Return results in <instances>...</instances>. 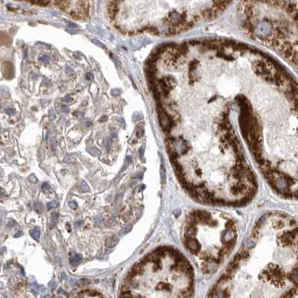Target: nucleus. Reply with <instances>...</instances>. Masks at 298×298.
Here are the masks:
<instances>
[{"instance_id": "obj_1", "label": "nucleus", "mask_w": 298, "mask_h": 298, "mask_svg": "<svg viewBox=\"0 0 298 298\" xmlns=\"http://www.w3.org/2000/svg\"><path fill=\"white\" fill-rule=\"evenodd\" d=\"M238 236L236 223L224 213L200 209L186 218L183 244L204 273L214 272L226 261Z\"/></svg>"}, {"instance_id": "obj_2", "label": "nucleus", "mask_w": 298, "mask_h": 298, "mask_svg": "<svg viewBox=\"0 0 298 298\" xmlns=\"http://www.w3.org/2000/svg\"><path fill=\"white\" fill-rule=\"evenodd\" d=\"M157 112L160 126L165 132H169L175 124L174 119L170 116L161 106H158Z\"/></svg>"}, {"instance_id": "obj_3", "label": "nucleus", "mask_w": 298, "mask_h": 298, "mask_svg": "<svg viewBox=\"0 0 298 298\" xmlns=\"http://www.w3.org/2000/svg\"><path fill=\"white\" fill-rule=\"evenodd\" d=\"M119 238H118L116 236H112L109 237V238H107L106 240V245L107 247H115L116 245L119 243Z\"/></svg>"}, {"instance_id": "obj_4", "label": "nucleus", "mask_w": 298, "mask_h": 298, "mask_svg": "<svg viewBox=\"0 0 298 298\" xmlns=\"http://www.w3.org/2000/svg\"><path fill=\"white\" fill-rule=\"evenodd\" d=\"M30 288H31V291L34 295H38L40 292V285H38V283H37L35 280L29 283Z\"/></svg>"}, {"instance_id": "obj_5", "label": "nucleus", "mask_w": 298, "mask_h": 298, "mask_svg": "<svg viewBox=\"0 0 298 298\" xmlns=\"http://www.w3.org/2000/svg\"><path fill=\"white\" fill-rule=\"evenodd\" d=\"M110 4H111V5H109V14H110V17H111V18H114L117 12V10H118V7H117V5H116V2H110Z\"/></svg>"}, {"instance_id": "obj_6", "label": "nucleus", "mask_w": 298, "mask_h": 298, "mask_svg": "<svg viewBox=\"0 0 298 298\" xmlns=\"http://www.w3.org/2000/svg\"><path fill=\"white\" fill-rule=\"evenodd\" d=\"M81 259H82V256L81 254H76L74 256H72L70 258V263L72 265L76 266L78 264L79 262H81Z\"/></svg>"}, {"instance_id": "obj_7", "label": "nucleus", "mask_w": 298, "mask_h": 298, "mask_svg": "<svg viewBox=\"0 0 298 298\" xmlns=\"http://www.w3.org/2000/svg\"><path fill=\"white\" fill-rule=\"evenodd\" d=\"M58 215L56 213H51V222H50V228H54L58 224Z\"/></svg>"}, {"instance_id": "obj_8", "label": "nucleus", "mask_w": 298, "mask_h": 298, "mask_svg": "<svg viewBox=\"0 0 298 298\" xmlns=\"http://www.w3.org/2000/svg\"><path fill=\"white\" fill-rule=\"evenodd\" d=\"M30 234H31V237H32L34 240H37V241H38L40 237V230L38 228H34V230H32L30 232Z\"/></svg>"}, {"instance_id": "obj_9", "label": "nucleus", "mask_w": 298, "mask_h": 298, "mask_svg": "<svg viewBox=\"0 0 298 298\" xmlns=\"http://www.w3.org/2000/svg\"><path fill=\"white\" fill-rule=\"evenodd\" d=\"M87 152L89 153V154H91V155H93V156H98V155H100L101 154V151L100 150H98L97 148H95V147H91V148H87Z\"/></svg>"}, {"instance_id": "obj_10", "label": "nucleus", "mask_w": 298, "mask_h": 298, "mask_svg": "<svg viewBox=\"0 0 298 298\" xmlns=\"http://www.w3.org/2000/svg\"><path fill=\"white\" fill-rule=\"evenodd\" d=\"M59 203L56 200H54V201H51L49 204H47V208L48 209H55V208L58 207Z\"/></svg>"}, {"instance_id": "obj_11", "label": "nucleus", "mask_w": 298, "mask_h": 298, "mask_svg": "<svg viewBox=\"0 0 298 298\" xmlns=\"http://www.w3.org/2000/svg\"><path fill=\"white\" fill-rule=\"evenodd\" d=\"M34 210L36 211L37 213H42L43 210V207L41 204L37 203L34 204Z\"/></svg>"}, {"instance_id": "obj_12", "label": "nucleus", "mask_w": 298, "mask_h": 298, "mask_svg": "<svg viewBox=\"0 0 298 298\" xmlns=\"http://www.w3.org/2000/svg\"><path fill=\"white\" fill-rule=\"evenodd\" d=\"M131 230H132V227L128 226V227H126L123 228V229H122V230L120 231V234L121 235L128 234V233H130V232L131 231Z\"/></svg>"}, {"instance_id": "obj_13", "label": "nucleus", "mask_w": 298, "mask_h": 298, "mask_svg": "<svg viewBox=\"0 0 298 298\" xmlns=\"http://www.w3.org/2000/svg\"><path fill=\"white\" fill-rule=\"evenodd\" d=\"M81 189L84 192H87L90 191L89 186H88V184L86 182H82V183H81Z\"/></svg>"}, {"instance_id": "obj_14", "label": "nucleus", "mask_w": 298, "mask_h": 298, "mask_svg": "<svg viewBox=\"0 0 298 298\" xmlns=\"http://www.w3.org/2000/svg\"><path fill=\"white\" fill-rule=\"evenodd\" d=\"M67 283H69V285H70L71 286H75L78 284V281L76 279L74 278H67Z\"/></svg>"}, {"instance_id": "obj_15", "label": "nucleus", "mask_w": 298, "mask_h": 298, "mask_svg": "<svg viewBox=\"0 0 298 298\" xmlns=\"http://www.w3.org/2000/svg\"><path fill=\"white\" fill-rule=\"evenodd\" d=\"M30 3L41 5V6H46V5H48L50 3V2H48V1H39V2H30Z\"/></svg>"}, {"instance_id": "obj_16", "label": "nucleus", "mask_w": 298, "mask_h": 298, "mask_svg": "<svg viewBox=\"0 0 298 298\" xmlns=\"http://www.w3.org/2000/svg\"><path fill=\"white\" fill-rule=\"evenodd\" d=\"M75 161H76L75 158H74L72 156H70V155H68V156H67L65 158H64V162L67 163H74Z\"/></svg>"}, {"instance_id": "obj_17", "label": "nucleus", "mask_w": 298, "mask_h": 298, "mask_svg": "<svg viewBox=\"0 0 298 298\" xmlns=\"http://www.w3.org/2000/svg\"><path fill=\"white\" fill-rule=\"evenodd\" d=\"M41 189H42V191H43L44 193H46V192H48V191L49 190V189H50L49 184L48 183H43V185H42V186H41Z\"/></svg>"}, {"instance_id": "obj_18", "label": "nucleus", "mask_w": 298, "mask_h": 298, "mask_svg": "<svg viewBox=\"0 0 298 298\" xmlns=\"http://www.w3.org/2000/svg\"><path fill=\"white\" fill-rule=\"evenodd\" d=\"M40 60H41L43 63H44L45 64H48L49 63L50 58L49 56H47V55H43V56L40 58Z\"/></svg>"}, {"instance_id": "obj_19", "label": "nucleus", "mask_w": 298, "mask_h": 298, "mask_svg": "<svg viewBox=\"0 0 298 298\" xmlns=\"http://www.w3.org/2000/svg\"><path fill=\"white\" fill-rule=\"evenodd\" d=\"M48 286H49V288L51 289V291H53V290L56 288L57 283L55 280H51V281H50L49 283Z\"/></svg>"}, {"instance_id": "obj_20", "label": "nucleus", "mask_w": 298, "mask_h": 298, "mask_svg": "<svg viewBox=\"0 0 298 298\" xmlns=\"http://www.w3.org/2000/svg\"><path fill=\"white\" fill-rule=\"evenodd\" d=\"M87 292L88 295L91 297H95V296H98V295H99V293H98V291H94V290H87Z\"/></svg>"}, {"instance_id": "obj_21", "label": "nucleus", "mask_w": 298, "mask_h": 298, "mask_svg": "<svg viewBox=\"0 0 298 298\" xmlns=\"http://www.w3.org/2000/svg\"><path fill=\"white\" fill-rule=\"evenodd\" d=\"M92 41H93V43H95V44L97 45V46H98L102 47V48H105V45L103 44V43H101V42H100L99 40H93Z\"/></svg>"}, {"instance_id": "obj_22", "label": "nucleus", "mask_w": 298, "mask_h": 298, "mask_svg": "<svg viewBox=\"0 0 298 298\" xmlns=\"http://www.w3.org/2000/svg\"><path fill=\"white\" fill-rule=\"evenodd\" d=\"M28 179H29L30 181L31 182V183H36L37 182V179L36 176L34 175H31L29 176V177H28Z\"/></svg>"}, {"instance_id": "obj_23", "label": "nucleus", "mask_w": 298, "mask_h": 298, "mask_svg": "<svg viewBox=\"0 0 298 298\" xmlns=\"http://www.w3.org/2000/svg\"><path fill=\"white\" fill-rule=\"evenodd\" d=\"M197 64H198L197 60H193V61H192L190 64V71H192H192H193L194 69H195L197 67Z\"/></svg>"}, {"instance_id": "obj_24", "label": "nucleus", "mask_w": 298, "mask_h": 298, "mask_svg": "<svg viewBox=\"0 0 298 298\" xmlns=\"http://www.w3.org/2000/svg\"><path fill=\"white\" fill-rule=\"evenodd\" d=\"M111 144H112V141L110 138H107V139H105V146H106V148H109L110 147V146H111Z\"/></svg>"}, {"instance_id": "obj_25", "label": "nucleus", "mask_w": 298, "mask_h": 298, "mask_svg": "<svg viewBox=\"0 0 298 298\" xmlns=\"http://www.w3.org/2000/svg\"><path fill=\"white\" fill-rule=\"evenodd\" d=\"M63 101H64V102L67 103V104H69V103H71L72 101V98H71L69 96H66L65 98H64Z\"/></svg>"}, {"instance_id": "obj_26", "label": "nucleus", "mask_w": 298, "mask_h": 298, "mask_svg": "<svg viewBox=\"0 0 298 298\" xmlns=\"http://www.w3.org/2000/svg\"><path fill=\"white\" fill-rule=\"evenodd\" d=\"M69 207H70L72 209H76V208L78 207V204H76V201H71V202H69Z\"/></svg>"}, {"instance_id": "obj_27", "label": "nucleus", "mask_w": 298, "mask_h": 298, "mask_svg": "<svg viewBox=\"0 0 298 298\" xmlns=\"http://www.w3.org/2000/svg\"><path fill=\"white\" fill-rule=\"evenodd\" d=\"M142 115H141L140 113H136L134 115V116H133V118H134V120H139L140 119H142Z\"/></svg>"}, {"instance_id": "obj_28", "label": "nucleus", "mask_w": 298, "mask_h": 298, "mask_svg": "<svg viewBox=\"0 0 298 298\" xmlns=\"http://www.w3.org/2000/svg\"><path fill=\"white\" fill-rule=\"evenodd\" d=\"M120 93H121V91H120V89H113V90H112L111 93L113 95V96H119V95L120 94Z\"/></svg>"}, {"instance_id": "obj_29", "label": "nucleus", "mask_w": 298, "mask_h": 298, "mask_svg": "<svg viewBox=\"0 0 298 298\" xmlns=\"http://www.w3.org/2000/svg\"><path fill=\"white\" fill-rule=\"evenodd\" d=\"M89 283H90V282H89L88 279H82V280H81V283L82 285H84V286H85V285H88Z\"/></svg>"}, {"instance_id": "obj_30", "label": "nucleus", "mask_w": 298, "mask_h": 298, "mask_svg": "<svg viewBox=\"0 0 298 298\" xmlns=\"http://www.w3.org/2000/svg\"><path fill=\"white\" fill-rule=\"evenodd\" d=\"M15 225H17V223H16L14 220H10V222L8 223V226L10 227H14L15 226Z\"/></svg>"}, {"instance_id": "obj_31", "label": "nucleus", "mask_w": 298, "mask_h": 298, "mask_svg": "<svg viewBox=\"0 0 298 298\" xmlns=\"http://www.w3.org/2000/svg\"><path fill=\"white\" fill-rule=\"evenodd\" d=\"M22 236V232L19 231V232H18V233H16V234L14 236V238H19V237Z\"/></svg>"}, {"instance_id": "obj_32", "label": "nucleus", "mask_w": 298, "mask_h": 298, "mask_svg": "<svg viewBox=\"0 0 298 298\" xmlns=\"http://www.w3.org/2000/svg\"><path fill=\"white\" fill-rule=\"evenodd\" d=\"M75 115L77 116H78V117H83L84 116V114L83 113H81V112H76Z\"/></svg>"}, {"instance_id": "obj_33", "label": "nucleus", "mask_w": 298, "mask_h": 298, "mask_svg": "<svg viewBox=\"0 0 298 298\" xmlns=\"http://www.w3.org/2000/svg\"><path fill=\"white\" fill-rule=\"evenodd\" d=\"M82 224H83V221H77V222L76 223V225H76V227H78L81 226V225H82Z\"/></svg>"}, {"instance_id": "obj_34", "label": "nucleus", "mask_w": 298, "mask_h": 298, "mask_svg": "<svg viewBox=\"0 0 298 298\" xmlns=\"http://www.w3.org/2000/svg\"><path fill=\"white\" fill-rule=\"evenodd\" d=\"M6 112L8 113L9 115H12V114H14V111L12 110V109H8V110H6Z\"/></svg>"}, {"instance_id": "obj_35", "label": "nucleus", "mask_w": 298, "mask_h": 298, "mask_svg": "<svg viewBox=\"0 0 298 298\" xmlns=\"http://www.w3.org/2000/svg\"><path fill=\"white\" fill-rule=\"evenodd\" d=\"M62 110L64 112H65V113H68V112L69 111V110L68 108L66 107H62Z\"/></svg>"}, {"instance_id": "obj_36", "label": "nucleus", "mask_w": 298, "mask_h": 298, "mask_svg": "<svg viewBox=\"0 0 298 298\" xmlns=\"http://www.w3.org/2000/svg\"><path fill=\"white\" fill-rule=\"evenodd\" d=\"M86 78H87V80H89V79L92 78V75L89 73H87V76H86Z\"/></svg>"}, {"instance_id": "obj_37", "label": "nucleus", "mask_w": 298, "mask_h": 298, "mask_svg": "<svg viewBox=\"0 0 298 298\" xmlns=\"http://www.w3.org/2000/svg\"><path fill=\"white\" fill-rule=\"evenodd\" d=\"M143 153H144V148L142 147V148H141V150H140V156H141V157H142V155H143Z\"/></svg>"}, {"instance_id": "obj_38", "label": "nucleus", "mask_w": 298, "mask_h": 298, "mask_svg": "<svg viewBox=\"0 0 298 298\" xmlns=\"http://www.w3.org/2000/svg\"><path fill=\"white\" fill-rule=\"evenodd\" d=\"M62 292H63V293H64V290L62 289V288H60V289H59L58 291V294H60V293H62Z\"/></svg>"}, {"instance_id": "obj_39", "label": "nucleus", "mask_w": 298, "mask_h": 298, "mask_svg": "<svg viewBox=\"0 0 298 298\" xmlns=\"http://www.w3.org/2000/svg\"><path fill=\"white\" fill-rule=\"evenodd\" d=\"M69 26H70V27H72V28H76V27H77V26H76V25L74 24V23H70V24H69Z\"/></svg>"}, {"instance_id": "obj_40", "label": "nucleus", "mask_w": 298, "mask_h": 298, "mask_svg": "<svg viewBox=\"0 0 298 298\" xmlns=\"http://www.w3.org/2000/svg\"><path fill=\"white\" fill-rule=\"evenodd\" d=\"M58 298H62V297H58Z\"/></svg>"}, {"instance_id": "obj_41", "label": "nucleus", "mask_w": 298, "mask_h": 298, "mask_svg": "<svg viewBox=\"0 0 298 298\" xmlns=\"http://www.w3.org/2000/svg\"><path fill=\"white\" fill-rule=\"evenodd\" d=\"M49 298H53V297H49Z\"/></svg>"}]
</instances>
